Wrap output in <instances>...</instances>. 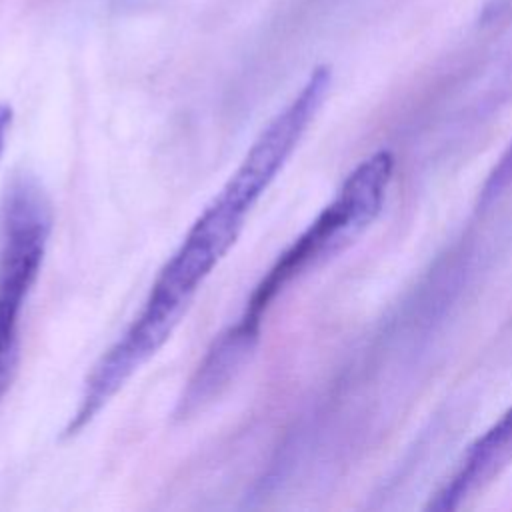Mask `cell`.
Listing matches in <instances>:
<instances>
[{
  "label": "cell",
  "mask_w": 512,
  "mask_h": 512,
  "mask_svg": "<svg viewBox=\"0 0 512 512\" xmlns=\"http://www.w3.org/2000/svg\"><path fill=\"white\" fill-rule=\"evenodd\" d=\"M512 460V408H508L464 454L460 468L430 502L434 510L458 508Z\"/></svg>",
  "instance_id": "cell-4"
},
{
  "label": "cell",
  "mask_w": 512,
  "mask_h": 512,
  "mask_svg": "<svg viewBox=\"0 0 512 512\" xmlns=\"http://www.w3.org/2000/svg\"><path fill=\"white\" fill-rule=\"evenodd\" d=\"M52 222L42 184L32 174H14L0 196V402L18 372L22 312L40 278Z\"/></svg>",
  "instance_id": "cell-3"
},
{
  "label": "cell",
  "mask_w": 512,
  "mask_h": 512,
  "mask_svg": "<svg viewBox=\"0 0 512 512\" xmlns=\"http://www.w3.org/2000/svg\"><path fill=\"white\" fill-rule=\"evenodd\" d=\"M330 82L328 66L314 68L296 96L252 140L238 166L158 270L134 318L84 378L76 410L64 428L66 436L86 428L172 338L204 282L240 238L250 212L300 144L326 100Z\"/></svg>",
  "instance_id": "cell-1"
},
{
  "label": "cell",
  "mask_w": 512,
  "mask_h": 512,
  "mask_svg": "<svg viewBox=\"0 0 512 512\" xmlns=\"http://www.w3.org/2000/svg\"><path fill=\"white\" fill-rule=\"evenodd\" d=\"M12 118H14V112H12V106L10 104H0V158L6 150V142H8V134H10V128H12Z\"/></svg>",
  "instance_id": "cell-5"
},
{
  "label": "cell",
  "mask_w": 512,
  "mask_h": 512,
  "mask_svg": "<svg viewBox=\"0 0 512 512\" xmlns=\"http://www.w3.org/2000/svg\"><path fill=\"white\" fill-rule=\"evenodd\" d=\"M392 170L394 156L388 150H378L362 160L346 176L336 196L278 254L250 292L236 322L212 340L190 376L184 398L192 406L210 404L238 376L260 342L264 316L286 286L336 256L374 222L384 204Z\"/></svg>",
  "instance_id": "cell-2"
}]
</instances>
